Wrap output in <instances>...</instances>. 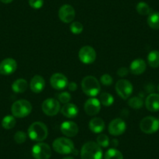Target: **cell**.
<instances>
[{
	"label": "cell",
	"instance_id": "6da1fadb",
	"mask_svg": "<svg viewBox=\"0 0 159 159\" xmlns=\"http://www.w3.org/2000/svg\"><path fill=\"white\" fill-rule=\"evenodd\" d=\"M27 134L34 141L42 142L48 137V129L46 125L42 122H34L29 126Z\"/></svg>",
	"mask_w": 159,
	"mask_h": 159
},
{
	"label": "cell",
	"instance_id": "7a4b0ae2",
	"mask_svg": "<svg viewBox=\"0 0 159 159\" xmlns=\"http://www.w3.org/2000/svg\"><path fill=\"white\" fill-rule=\"evenodd\" d=\"M82 159H102V149L96 142L88 141L83 145L80 151Z\"/></svg>",
	"mask_w": 159,
	"mask_h": 159
},
{
	"label": "cell",
	"instance_id": "3957f363",
	"mask_svg": "<svg viewBox=\"0 0 159 159\" xmlns=\"http://www.w3.org/2000/svg\"><path fill=\"white\" fill-rule=\"evenodd\" d=\"M81 88L83 92L91 98L97 96L101 91V85L98 80L93 76H85L82 80Z\"/></svg>",
	"mask_w": 159,
	"mask_h": 159
},
{
	"label": "cell",
	"instance_id": "277c9868",
	"mask_svg": "<svg viewBox=\"0 0 159 159\" xmlns=\"http://www.w3.org/2000/svg\"><path fill=\"white\" fill-rule=\"evenodd\" d=\"M31 111L32 105L30 102L24 99L16 101L11 107L12 114L15 118L22 119L27 117L30 114Z\"/></svg>",
	"mask_w": 159,
	"mask_h": 159
},
{
	"label": "cell",
	"instance_id": "5b68a950",
	"mask_svg": "<svg viewBox=\"0 0 159 159\" xmlns=\"http://www.w3.org/2000/svg\"><path fill=\"white\" fill-rule=\"evenodd\" d=\"M52 148L56 152L61 154H69L74 151L73 141L67 137H59L52 143Z\"/></svg>",
	"mask_w": 159,
	"mask_h": 159
},
{
	"label": "cell",
	"instance_id": "8992f818",
	"mask_svg": "<svg viewBox=\"0 0 159 159\" xmlns=\"http://www.w3.org/2000/svg\"><path fill=\"white\" fill-rule=\"evenodd\" d=\"M140 128L142 132L147 134H154L159 129V121L154 116L144 117L140 123Z\"/></svg>",
	"mask_w": 159,
	"mask_h": 159
},
{
	"label": "cell",
	"instance_id": "52a82bcc",
	"mask_svg": "<svg viewBox=\"0 0 159 159\" xmlns=\"http://www.w3.org/2000/svg\"><path fill=\"white\" fill-rule=\"evenodd\" d=\"M32 155L35 159H49L52 156L51 148L47 143L38 142L32 148Z\"/></svg>",
	"mask_w": 159,
	"mask_h": 159
},
{
	"label": "cell",
	"instance_id": "ba28073f",
	"mask_svg": "<svg viewBox=\"0 0 159 159\" xmlns=\"http://www.w3.org/2000/svg\"><path fill=\"white\" fill-rule=\"evenodd\" d=\"M116 91L119 96L123 99H128L132 94L134 87L132 84L125 79L119 80L116 84Z\"/></svg>",
	"mask_w": 159,
	"mask_h": 159
},
{
	"label": "cell",
	"instance_id": "9c48e42d",
	"mask_svg": "<svg viewBox=\"0 0 159 159\" xmlns=\"http://www.w3.org/2000/svg\"><path fill=\"white\" fill-rule=\"evenodd\" d=\"M42 108L45 115L48 116H54L60 111V102L57 99L50 98L44 101L42 105Z\"/></svg>",
	"mask_w": 159,
	"mask_h": 159
},
{
	"label": "cell",
	"instance_id": "30bf717a",
	"mask_svg": "<svg viewBox=\"0 0 159 159\" xmlns=\"http://www.w3.org/2000/svg\"><path fill=\"white\" fill-rule=\"evenodd\" d=\"M78 57L80 62L84 64H91L95 61L97 54L93 47L86 45L80 49Z\"/></svg>",
	"mask_w": 159,
	"mask_h": 159
},
{
	"label": "cell",
	"instance_id": "8fae6325",
	"mask_svg": "<svg viewBox=\"0 0 159 159\" xmlns=\"http://www.w3.org/2000/svg\"><path fill=\"white\" fill-rule=\"evenodd\" d=\"M126 129V123L123 119H120V118H116V119L111 120L108 125V133L115 137L123 134Z\"/></svg>",
	"mask_w": 159,
	"mask_h": 159
},
{
	"label": "cell",
	"instance_id": "7c38bea8",
	"mask_svg": "<svg viewBox=\"0 0 159 159\" xmlns=\"http://www.w3.org/2000/svg\"><path fill=\"white\" fill-rule=\"evenodd\" d=\"M75 10L71 5L65 4L59 8V17L62 22L70 24L73 21L75 18Z\"/></svg>",
	"mask_w": 159,
	"mask_h": 159
},
{
	"label": "cell",
	"instance_id": "4fadbf2b",
	"mask_svg": "<svg viewBox=\"0 0 159 159\" xmlns=\"http://www.w3.org/2000/svg\"><path fill=\"white\" fill-rule=\"evenodd\" d=\"M68 79L61 73H56L50 78V84L54 89L60 91L66 88L68 85Z\"/></svg>",
	"mask_w": 159,
	"mask_h": 159
},
{
	"label": "cell",
	"instance_id": "5bb4252c",
	"mask_svg": "<svg viewBox=\"0 0 159 159\" xmlns=\"http://www.w3.org/2000/svg\"><path fill=\"white\" fill-rule=\"evenodd\" d=\"M101 103L99 99L96 98L95 97L90 98L88 100L85 102L84 106V111L86 112V114H88V116H96V115L98 114L100 112L101 110Z\"/></svg>",
	"mask_w": 159,
	"mask_h": 159
},
{
	"label": "cell",
	"instance_id": "9a60e30c",
	"mask_svg": "<svg viewBox=\"0 0 159 159\" xmlns=\"http://www.w3.org/2000/svg\"><path fill=\"white\" fill-rule=\"evenodd\" d=\"M17 68V62L12 58H7L0 62V74L10 75L14 73Z\"/></svg>",
	"mask_w": 159,
	"mask_h": 159
},
{
	"label": "cell",
	"instance_id": "2e32d148",
	"mask_svg": "<svg viewBox=\"0 0 159 159\" xmlns=\"http://www.w3.org/2000/svg\"><path fill=\"white\" fill-rule=\"evenodd\" d=\"M61 132L67 137H73L77 135L79 127L77 124L72 121H65L60 126Z\"/></svg>",
	"mask_w": 159,
	"mask_h": 159
},
{
	"label": "cell",
	"instance_id": "e0dca14e",
	"mask_svg": "<svg viewBox=\"0 0 159 159\" xmlns=\"http://www.w3.org/2000/svg\"><path fill=\"white\" fill-rule=\"evenodd\" d=\"M45 87V80L42 76L35 75L30 82V88L35 94H39Z\"/></svg>",
	"mask_w": 159,
	"mask_h": 159
},
{
	"label": "cell",
	"instance_id": "ac0fdd59",
	"mask_svg": "<svg viewBox=\"0 0 159 159\" xmlns=\"http://www.w3.org/2000/svg\"><path fill=\"white\" fill-rule=\"evenodd\" d=\"M145 106L148 111L155 112L159 111V94L152 93L147 97L145 100Z\"/></svg>",
	"mask_w": 159,
	"mask_h": 159
},
{
	"label": "cell",
	"instance_id": "d6986e66",
	"mask_svg": "<svg viewBox=\"0 0 159 159\" xmlns=\"http://www.w3.org/2000/svg\"><path fill=\"white\" fill-rule=\"evenodd\" d=\"M147 68V64L143 59H136L131 62L129 71L134 75H141L144 73Z\"/></svg>",
	"mask_w": 159,
	"mask_h": 159
},
{
	"label": "cell",
	"instance_id": "ffe728a7",
	"mask_svg": "<svg viewBox=\"0 0 159 159\" xmlns=\"http://www.w3.org/2000/svg\"><path fill=\"white\" fill-rule=\"evenodd\" d=\"M60 111L65 117L68 119H73L77 116L79 110L75 104L67 103L63 105V106L61 108Z\"/></svg>",
	"mask_w": 159,
	"mask_h": 159
},
{
	"label": "cell",
	"instance_id": "44dd1931",
	"mask_svg": "<svg viewBox=\"0 0 159 159\" xmlns=\"http://www.w3.org/2000/svg\"><path fill=\"white\" fill-rule=\"evenodd\" d=\"M105 124L102 119L98 117H94L91 119L89 122V129L94 134H100L105 129Z\"/></svg>",
	"mask_w": 159,
	"mask_h": 159
},
{
	"label": "cell",
	"instance_id": "7402d4cb",
	"mask_svg": "<svg viewBox=\"0 0 159 159\" xmlns=\"http://www.w3.org/2000/svg\"><path fill=\"white\" fill-rule=\"evenodd\" d=\"M27 88H28V83L25 79H23V78L17 79L12 84V90L17 94L25 92Z\"/></svg>",
	"mask_w": 159,
	"mask_h": 159
},
{
	"label": "cell",
	"instance_id": "603a6c76",
	"mask_svg": "<svg viewBox=\"0 0 159 159\" xmlns=\"http://www.w3.org/2000/svg\"><path fill=\"white\" fill-rule=\"evenodd\" d=\"M148 62L151 68H158L159 67V52L153 50L150 52L148 56Z\"/></svg>",
	"mask_w": 159,
	"mask_h": 159
},
{
	"label": "cell",
	"instance_id": "cb8c5ba5",
	"mask_svg": "<svg viewBox=\"0 0 159 159\" xmlns=\"http://www.w3.org/2000/svg\"><path fill=\"white\" fill-rule=\"evenodd\" d=\"M148 24L153 30H159V12H154L148 16Z\"/></svg>",
	"mask_w": 159,
	"mask_h": 159
},
{
	"label": "cell",
	"instance_id": "d4e9b609",
	"mask_svg": "<svg viewBox=\"0 0 159 159\" xmlns=\"http://www.w3.org/2000/svg\"><path fill=\"white\" fill-rule=\"evenodd\" d=\"M16 118L13 116H6L2 120V126L5 129H11L16 126Z\"/></svg>",
	"mask_w": 159,
	"mask_h": 159
},
{
	"label": "cell",
	"instance_id": "484cf974",
	"mask_svg": "<svg viewBox=\"0 0 159 159\" xmlns=\"http://www.w3.org/2000/svg\"><path fill=\"white\" fill-rule=\"evenodd\" d=\"M99 101H100L101 105L105 107H109L114 103V98L109 93L103 92L99 96Z\"/></svg>",
	"mask_w": 159,
	"mask_h": 159
},
{
	"label": "cell",
	"instance_id": "4316f807",
	"mask_svg": "<svg viewBox=\"0 0 159 159\" xmlns=\"http://www.w3.org/2000/svg\"><path fill=\"white\" fill-rule=\"evenodd\" d=\"M105 159H123V155L119 150L110 148L105 152Z\"/></svg>",
	"mask_w": 159,
	"mask_h": 159
},
{
	"label": "cell",
	"instance_id": "83f0119b",
	"mask_svg": "<svg viewBox=\"0 0 159 159\" xmlns=\"http://www.w3.org/2000/svg\"><path fill=\"white\" fill-rule=\"evenodd\" d=\"M136 10H137V13L143 16H146V15H150L151 12V7H149L148 3L144 2H140L137 3V7H136Z\"/></svg>",
	"mask_w": 159,
	"mask_h": 159
},
{
	"label": "cell",
	"instance_id": "f1b7e54d",
	"mask_svg": "<svg viewBox=\"0 0 159 159\" xmlns=\"http://www.w3.org/2000/svg\"><path fill=\"white\" fill-rule=\"evenodd\" d=\"M128 105L134 109H139L143 107V101L140 97H133L128 100Z\"/></svg>",
	"mask_w": 159,
	"mask_h": 159
},
{
	"label": "cell",
	"instance_id": "f546056e",
	"mask_svg": "<svg viewBox=\"0 0 159 159\" xmlns=\"http://www.w3.org/2000/svg\"><path fill=\"white\" fill-rule=\"evenodd\" d=\"M70 31L72 32L74 34H81L82 31L84 30V26L81 23L77 22H72L71 24H70Z\"/></svg>",
	"mask_w": 159,
	"mask_h": 159
},
{
	"label": "cell",
	"instance_id": "4dcf8cb0",
	"mask_svg": "<svg viewBox=\"0 0 159 159\" xmlns=\"http://www.w3.org/2000/svg\"><path fill=\"white\" fill-rule=\"evenodd\" d=\"M96 143L101 147V148H107L110 143L109 137L105 134H101L97 137V142Z\"/></svg>",
	"mask_w": 159,
	"mask_h": 159
},
{
	"label": "cell",
	"instance_id": "1f68e13d",
	"mask_svg": "<svg viewBox=\"0 0 159 159\" xmlns=\"http://www.w3.org/2000/svg\"><path fill=\"white\" fill-rule=\"evenodd\" d=\"M70 100H71V94L67 91H63V92L58 94V101L61 103L64 104V105L70 103Z\"/></svg>",
	"mask_w": 159,
	"mask_h": 159
},
{
	"label": "cell",
	"instance_id": "d6a6232c",
	"mask_svg": "<svg viewBox=\"0 0 159 159\" xmlns=\"http://www.w3.org/2000/svg\"><path fill=\"white\" fill-rule=\"evenodd\" d=\"M27 140V134L23 131H17L14 135V140L16 143H24Z\"/></svg>",
	"mask_w": 159,
	"mask_h": 159
},
{
	"label": "cell",
	"instance_id": "836d02e7",
	"mask_svg": "<svg viewBox=\"0 0 159 159\" xmlns=\"http://www.w3.org/2000/svg\"><path fill=\"white\" fill-rule=\"evenodd\" d=\"M101 83L104 85V86H110V85L112 84L113 83V79L109 74L108 73H105V74L102 75L100 78Z\"/></svg>",
	"mask_w": 159,
	"mask_h": 159
},
{
	"label": "cell",
	"instance_id": "e575fe53",
	"mask_svg": "<svg viewBox=\"0 0 159 159\" xmlns=\"http://www.w3.org/2000/svg\"><path fill=\"white\" fill-rule=\"evenodd\" d=\"M28 2L30 7L35 10H38L43 7L44 0H28Z\"/></svg>",
	"mask_w": 159,
	"mask_h": 159
},
{
	"label": "cell",
	"instance_id": "d590c367",
	"mask_svg": "<svg viewBox=\"0 0 159 159\" xmlns=\"http://www.w3.org/2000/svg\"><path fill=\"white\" fill-rule=\"evenodd\" d=\"M129 73V70H128L126 67H120L119 70H117V74L118 76L123 77V76H126V75Z\"/></svg>",
	"mask_w": 159,
	"mask_h": 159
},
{
	"label": "cell",
	"instance_id": "8d00e7d4",
	"mask_svg": "<svg viewBox=\"0 0 159 159\" xmlns=\"http://www.w3.org/2000/svg\"><path fill=\"white\" fill-rule=\"evenodd\" d=\"M67 88H68L69 91H75L77 89V84H76L75 82H70L67 85Z\"/></svg>",
	"mask_w": 159,
	"mask_h": 159
},
{
	"label": "cell",
	"instance_id": "74e56055",
	"mask_svg": "<svg viewBox=\"0 0 159 159\" xmlns=\"http://www.w3.org/2000/svg\"><path fill=\"white\" fill-rule=\"evenodd\" d=\"M1 2H3V3H6V4H8V3H10V2H12L13 1V0H0Z\"/></svg>",
	"mask_w": 159,
	"mask_h": 159
},
{
	"label": "cell",
	"instance_id": "f35d334b",
	"mask_svg": "<svg viewBox=\"0 0 159 159\" xmlns=\"http://www.w3.org/2000/svg\"><path fill=\"white\" fill-rule=\"evenodd\" d=\"M62 159H74L73 157H63Z\"/></svg>",
	"mask_w": 159,
	"mask_h": 159
},
{
	"label": "cell",
	"instance_id": "ab89813d",
	"mask_svg": "<svg viewBox=\"0 0 159 159\" xmlns=\"http://www.w3.org/2000/svg\"><path fill=\"white\" fill-rule=\"evenodd\" d=\"M157 91L159 92V84H158V86H157Z\"/></svg>",
	"mask_w": 159,
	"mask_h": 159
},
{
	"label": "cell",
	"instance_id": "60d3db41",
	"mask_svg": "<svg viewBox=\"0 0 159 159\" xmlns=\"http://www.w3.org/2000/svg\"><path fill=\"white\" fill-rule=\"evenodd\" d=\"M158 121H159V118H158Z\"/></svg>",
	"mask_w": 159,
	"mask_h": 159
}]
</instances>
